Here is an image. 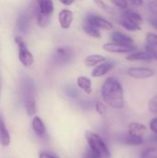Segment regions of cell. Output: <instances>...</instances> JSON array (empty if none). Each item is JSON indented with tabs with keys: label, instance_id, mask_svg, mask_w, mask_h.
Segmentation results:
<instances>
[{
	"label": "cell",
	"instance_id": "obj_1",
	"mask_svg": "<svg viewBox=\"0 0 157 158\" xmlns=\"http://www.w3.org/2000/svg\"><path fill=\"white\" fill-rule=\"evenodd\" d=\"M103 100L112 108L120 109L124 106L123 88L115 77L107 78L102 86Z\"/></svg>",
	"mask_w": 157,
	"mask_h": 158
},
{
	"label": "cell",
	"instance_id": "obj_2",
	"mask_svg": "<svg viewBox=\"0 0 157 158\" xmlns=\"http://www.w3.org/2000/svg\"><path fill=\"white\" fill-rule=\"evenodd\" d=\"M21 93L26 112L29 116L36 113L35 84L30 77H24L21 81Z\"/></svg>",
	"mask_w": 157,
	"mask_h": 158
},
{
	"label": "cell",
	"instance_id": "obj_3",
	"mask_svg": "<svg viewBox=\"0 0 157 158\" xmlns=\"http://www.w3.org/2000/svg\"><path fill=\"white\" fill-rule=\"evenodd\" d=\"M85 137L91 150L93 153L101 158H111V153L107 145L99 135L92 131H86Z\"/></svg>",
	"mask_w": 157,
	"mask_h": 158
},
{
	"label": "cell",
	"instance_id": "obj_4",
	"mask_svg": "<svg viewBox=\"0 0 157 158\" xmlns=\"http://www.w3.org/2000/svg\"><path fill=\"white\" fill-rule=\"evenodd\" d=\"M16 44L19 47V62L26 68L31 67L34 63V57L28 49L24 40L20 36H16L14 39Z\"/></svg>",
	"mask_w": 157,
	"mask_h": 158
},
{
	"label": "cell",
	"instance_id": "obj_5",
	"mask_svg": "<svg viewBox=\"0 0 157 158\" xmlns=\"http://www.w3.org/2000/svg\"><path fill=\"white\" fill-rule=\"evenodd\" d=\"M74 56V51L70 46L58 47L53 55V63L56 65H66Z\"/></svg>",
	"mask_w": 157,
	"mask_h": 158
},
{
	"label": "cell",
	"instance_id": "obj_6",
	"mask_svg": "<svg viewBox=\"0 0 157 158\" xmlns=\"http://www.w3.org/2000/svg\"><path fill=\"white\" fill-rule=\"evenodd\" d=\"M85 22L93 25V27L97 28L98 30H105V31H109L113 29V24L107 20L106 19L95 15V14H89L85 18Z\"/></svg>",
	"mask_w": 157,
	"mask_h": 158
},
{
	"label": "cell",
	"instance_id": "obj_7",
	"mask_svg": "<svg viewBox=\"0 0 157 158\" xmlns=\"http://www.w3.org/2000/svg\"><path fill=\"white\" fill-rule=\"evenodd\" d=\"M104 50L110 52V53H115V54H126V53H131L137 49L135 44L132 45H124V44H119L116 43H107L103 45Z\"/></svg>",
	"mask_w": 157,
	"mask_h": 158
},
{
	"label": "cell",
	"instance_id": "obj_8",
	"mask_svg": "<svg viewBox=\"0 0 157 158\" xmlns=\"http://www.w3.org/2000/svg\"><path fill=\"white\" fill-rule=\"evenodd\" d=\"M118 143L126 145H131V146H136V145H141L143 143V138L140 136H136L133 134H130L129 132L127 133H121L117 137Z\"/></svg>",
	"mask_w": 157,
	"mask_h": 158
},
{
	"label": "cell",
	"instance_id": "obj_9",
	"mask_svg": "<svg viewBox=\"0 0 157 158\" xmlns=\"http://www.w3.org/2000/svg\"><path fill=\"white\" fill-rule=\"evenodd\" d=\"M115 66V62L111 61V60H105L100 64H98L93 70L92 71V76L93 78H99V77H103L105 74H107Z\"/></svg>",
	"mask_w": 157,
	"mask_h": 158
},
{
	"label": "cell",
	"instance_id": "obj_10",
	"mask_svg": "<svg viewBox=\"0 0 157 158\" xmlns=\"http://www.w3.org/2000/svg\"><path fill=\"white\" fill-rule=\"evenodd\" d=\"M127 73L134 79H148L155 75V71L148 68H130Z\"/></svg>",
	"mask_w": 157,
	"mask_h": 158
},
{
	"label": "cell",
	"instance_id": "obj_11",
	"mask_svg": "<svg viewBox=\"0 0 157 158\" xmlns=\"http://www.w3.org/2000/svg\"><path fill=\"white\" fill-rule=\"evenodd\" d=\"M74 19L73 12L69 9H62L58 13V22L63 30H68L71 26Z\"/></svg>",
	"mask_w": 157,
	"mask_h": 158
},
{
	"label": "cell",
	"instance_id": "obj_12",
	"mask_svg": "<svg viewBox=\"0 0 157 158\" xmlns=\"http://www.w3.org/2000/svg\"><path fill=\"white\" fill-rule=\"evenodd\" d=\"M30 22H31V14L28 11H24L19 16L17 19V23H16L17 30L19 32L26 33L30 28Z\"/></svg>",
	"mask_w": 157,
	"mask_h": 158
},
{
	"label": "cell",
	"instance_id": "obj_13",
	"mask_svg": "<svg viewBox=\"0 0 157 158\" xmlns=\"http://www.w3.org/2000/svg\"><path fill=\"white\" fill-rule=\"evenodd\" d=\"M111 40H112L113 43L119 44H124V45H132V44H134V40L130 36H129V35H127V34H125V33H123L121 31H118L112 32Z\"/></svg>",
	"mask_w": 157,
	"mask_h": 158
},
{
	"label": "cell",
	"instance_id": "obj_14",
	"mask_svg": "<svg viewBox=\"0 0 157 158\" xmlns=\"http://www.w3.org/2000/svg\"><path fill=\"white\" fill-rule=\"evenodd\" d=\"M127 60L129 61H141V62H152L154 59L151 57V56L145 52V51H138V52H133L130 53L129 56H127Z\"/></svg>",
	"mask_w": 157,
	"mask_h": 158
},
{
	"label": "cell",
	"instance_id": "obj_15",
	"mask_svg": "<svg viewBox=\"0 0 157 158\" xmlns=\"http://www.w3.org/2000/svg\"><path fill=\"white\" fill-rule=\"evenodd\" d=\"M37 2L40 13L46 16H50L54 12L53 0H37Z\"/></svg>",
	"mask_w": 157,
	"mask_h": 158
},
{
	"label": "cell",
	"instance_id": "obj_16",
	"mask_svg": "<svg viewBox=\"0 0 157 158\" xmlns=\"http://www.w3.org/2000/svg\"><path fill=\"white\" fill-rule=\"evenodd\" d=\"M31 128L33 130V131L36 133V135L40 136V137H43L44 134H45V131H46V129H45V126L43 122V120L35 116L33 118H32V121H31Z\"/></svg>",
	"mask_w": 157,
	"mask_h": 158
},
{
	"label": "cell",
	"instance_id": "obj_17",
	"mask_svg": "<svg viewBox=\"0 0 157 158\" xmlns=\"http://www.w3.org/2000/svg\"><path fill=\"white\" fill-rule=\"evenodd\" d=\"M105 60H106V58L102 55H90L84 58V64L86 67L91 68V67H95L98 64H100Z\"/></svg>",
	"mask_w": 157,
	"mask_h": 158
},
{
	"label": "cell",
	"instance_id": "obj_18",
	"mask_svg": "<svg viewBox=\"0 0 157 158\" xmlns=\"http://www.w3.org/2000/svg\"><path fill=\"white\" fill-rule=\"evenodd\" d=\"M0 143L3 146H7L10 143V135L2 118H0Z\"/></svg>",
	"mask_w": 157,
	"mask_h": 158
},
{
	"label": "cell",
	"instance_id": "obj_19",
	"mask_svg": "<svg viewBox=\"0 0 157 158\" xmlns=\"http://www.w3.org/2000/svg\"><path fill=\"white\" fill-rule=\"evenodd\" d=\"M77 85L87 94H90L92 93V81L89 78L85 76H80L77 79Z\"/></svg>",
	"mask_w": 157,
	"mask_h": 158
},
{
	"label": "cell",
	"instance_id": "obj_20",
	"mask_svg": "<svg viewBox=\"0 0 157 158\" xmlns=\"http://www.w3.org/2000/svg\"><path fill=\"white\" fill-rule=\"evenodd\" d=\"M119 24L126 30L130 31H141L142 30V27L140 24L136 23V22H133L124 17L121 16V18L119 19Z\"/></svg>",
	"mask_w": 157,
	"mask_h": 158
},
{
	"label": "cell",
	"instance_id": "obj_21",
	"mask_svg": "<svg viewBox=\"0 0 157 158\" xmlns=\"http://www.w3.org/2000/svg\"><path fill=\"white\" fill-rule=\"evenodd\" d=\"M129 133L136 135V136H140V137H143L144 133L146 132V127L141 123L138 122H133L131 124H130L129 126Z\"/></svg>",
	"mask_w": 157,
	"mask_h": 158
},
{
	"label": "cell",
	"instance_id": "obj_22",
	"mask_svg": "<svg viewBox=\"0 0 157 158\" xmlns=\"http://www.w3.org/2000/svg\"><path fill=\"white\" fill-rule=\"evenodd\" d=\"M122 17L133 21V22H136L138 24H141L143 20V17L136 11L132 10V9H126L123 13H122Z\"/></svg>",
	"mask_w": 157,
	"mask_h": 158
},
{
	"label": "cell",
	"instance_id": "obj_23",
	"mask_svg": "<svg viewBox=\"0 0 157 158\" xmlns=\"http://www.w3.org/2000/svg\"><path fill=\"white\" fill-rule=\"evenodd\" d=\"M83 31L84 32L91 36V37H93V38H101V32H100V30H98L97 28L93 27V25L85 22L84 25H83Z\"/></svg>",
	"mask_w": 157,
	"mask_h": 158
},
{
	"label": "cell",
	"instance_id": "obj_24",
	"mask_svg": "<svg viewBox=\"0 0 157 158\" xmlns=\"http://www.w3.org/2000/svg\"><path fill=\"white\" fill-rule=\"evenodd\" d=\"M36 19H37V24L42 27V28H44L46 27L49 22H50V16H46V15H43L42 13H40L39 11L36 13Z\"/></svg>",
	"mask_w": 157,
	"mask_h": 158
},
{
	"label": "cell",
	"instance_id": "obj_25",
	"mask_svg": "<svg viewBox=\"0 0 157 158\" xmlns=\"http://www.w3.org/2000/svg\"><path fill=\"white\" fill-rule=\"evenodd\" d=\"M141 158H157V146L146 149L142 154Z\"/></svg>",
	"mask_w": 157,
	"mask_h": 158
},
{
	"label": "cell",
	"instance_id": "obj_26",
	"mask_svg": "<svg viewBox=\"0 0 157 158\" xmlns=\"http://www.w3.org/2000/svg\"><path fill=\"white\" fill-rule=\"evenodd\" d=\"M146 42H147V44L157 45V34L153 33V32H148L146 35Z\"/></svg>",
	"mask_w": 157,
	"mask_h": 158
},
{
	"label": "cell",
	"instance_id": "obj_27",
	"mask_svg": "<svg viewBox=\"0 0 157 158\" xmlns=\"http://www.w3.org/2000/svg\"><path fill=\"white\" fill-rule=\"evenodd\" d=\"M95 109H96V111H97V113L99 115H101L103 117L106 115V107H105V106L103 103L96 102V104H95Z\"/></svg>",
	"mask_w": 157,
	"mask_h": 158
},
{
	"label": "cell",
	"instance_id": "obj_28",
	"mask_svg": "<svg viewBox=\"0 0 157 158\" xmlns=\"http://www.w3.org/2000/svg\"><path fill=\"white\" fill-rule=\"evenodd\" d=\"M149 110L154 114L157 113V95L154 96L150 100V102H149Z\"/></svg>",
	"mask_w": 157,
	"mask_h": 158
},
{
	"label": "cell",
	"instance_id": "obj_29",
	"mask_svg": "<svg viewBox=\"0 0 157 158\" xmlns=\"http://www.w3.org/2000/svg\"><path fill=\"white\" fill-rule=\"evenodd\" d=\"M117 7L126 9L128 7V0H110Z\"/></svg>",
	"mask_w": 157,
	"mask_h": 158
},
{
	"label": "cell",
	"instance_id": "obj_30",
	"mask_svg": "<svg viewBox=\"0 0 157 158\" xmlns=\"http://www.w3.org/2000/svg\"><path fill=\"white\" fill-rule=\"evenodd\" d=\"M148 8L151 13L157 15V0H150L148 2Z\"/></svg>",
	"mask_w": 157,
	"mask_h": 158
},
{
	"label": "cell",
	"instance_id": "obj_31",
	"mask_svg": "<svg viewBox=\"0 0 157 158\" xmlns=\"http://www.w3.org/2000/svg\"><path fill=\"white\" fill-rule=\"evenodd\" d=\"M94 1V3L96 4V6H98L100 8H102V9H104V10H106V11H109L110 10V8H109V6L103 1V0H93Z\"/></svg>",
	"mask_w": 157,
	"mask_h": 158
},
{
	"label": "cell",
	"instance_id": "obj_32",
	"mask_svg": "<svg viewBox=\"0 0 157 158\" xmlns=\"http://www.w3.org/2000/svg\"><path fill=\"white\" fill-rule=\"evenodd\" d=\"M150 129L152 131H154L155 133H157V118H153L150 121Z\"/></svg>",
	"mask_w": 157,
	"mask_h": 158
},
{
	"label": "cell",
	"instance_id": "obj_33",
	"mask_svg": "<svg viewBox=\"0 0 157 158\" xmlns=\"http://www.w3.org/2000/svg\"><path fill=\"white\" fill-rule=\"evenodd\" d=\"M83 158H101L100 156H98L95 153H93L92 150H89L87 151L84 156H83Z\"/></svg>",
	"mask_w": 157,
	"mask_h": 158
},
{
	"label": "cell",
	"instance_id": "obj_34",
	"mask_svg": "<svg viewBox=\"0 0 157 158\" xmlns=\"http://www.w3.org/2000/svg\"><path fill=\"white\" fill-rule=\"evenodd\" d=\"M39 158H59L57 157L55 155H52V154H49V153H46V152H42L39 154Z\"/></svg>",
	"mask_w": 157,
	"mask_h": 158
},
{
	"label": "cell",
	"instance_id": "obj_35",
	"mask_svg": "<svg viewBox=\"0 0 157 158\" xmlns=\"http://www.w3.org/2000/svg\"><path fill=\"white\" fill-rule=\"evenodd\" d=\"M67 94L70 96V97H77L78 95V92L77 90H75L74 88H68L67 91Z\"/></svg>",
	"mask_w": 157,
	"mask_h": 158
},
{
	"label": "cell",
	"instance_id": "obj_36",
	"mask_svg": "<svg viewBox=\"0 0 157 158\" xmlns=\"http://www.w3.org/2000/svg\"><path fill=\"white\" fill-rule=\"evenodd\" d=\"M149 23L151 26L155 28L157 30V18H150L149 19Z\"/></svg>",
	"mask_w": 157,
	"mask_h": 158
},
{
	"label": "cell",
	"instance_id": "obj_37",
	"mask_svg": "<svg viewBox=\"0 0 157 158\" xmlns=\"http://www.w3.org/2000/svg\"><path fill=\"white\" fill-rule=\"evenodd\" d=\"M130 3L133 6H143V0H130Z\"/></svg>",
	"mask_w": 157,
	"mask_h": 158
},
{
	"label": "cell",
	"instance_id": "obj_38",
	"mask_svg": "<svg viewBox=\"0 0 157 158\" xmlns=\"http://www.w3.org/2000/svg\"><path fill=\"white\" fill-rule=\"evenodd\" d=\"M74 1H75V0H59V2H60L61 4H63L64 6H71V5L74 3Z\"/></svg>",
	"mask_w": 157,
	"mask_h": 158
},
{
	"label": "cell",
	"instance_id": "obj_39",
	"mask_svg": "<svg viewBox=\"0 0 157 158\" xmlns=\"http://www.w3.org/2000/svg\"><path fill=\"white\" fill-rule=\"evenodd\" d=\"M151 141H152V142H154V143H157V133H155V135L152 136Z\"/></svg>",
	"mask_w": 157,
	"mask_h": 158
},
{
	"label": "cell",
	"instance_id": "obj_40",
	"mask_svg": "<svg viewBox=\"0 0 157 158\" xmlns=\"http://www.w3.org/2000/svg\"><path fill=\"white\" fill-rule=\"evenodd\" d=\"M81 1H82V0H81Z\"/></svg>",
	"mask_w": 157,
	"mask_h": 158
}]
</instances>
